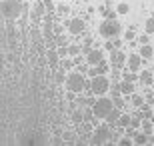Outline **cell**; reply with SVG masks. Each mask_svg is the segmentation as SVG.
Instances as JSON below:
<instances>
[{
  "label": "cell",
  "mask_w": 154,
  "mask_h": 146,
  "mask_svg": "<svg viewBox=\"0 0 154 146\" xmlns=\"http://www.w3.org/2000/svg\"><path fill=\"white\" fill-rule=\"evenodd\" d=\"M110 86H112V82H110L104 74H98V76L90 78V90L94 92V94H98V96L106 94V92L110 90Z\"/></svg>",
  "instance_id": "cell-2"
},
{
  "label": "cell",
  "mask_w": 154,
  "mask_h": 146,
  "mask_svg": "<svg viewBox=\"0 0 154 146\" xmlns=\"http://www.w3.org/2000/svg\"><path fill=\"white\" fill-rule=\"evenodd\" d=\"M152 94H154V92H152Z\"/></svg>",
  "instance_id": "cell-38"
},
{
  "label": "cell",
  "mask_w": 154,
  "mask_h": 146,
  "mask_svg": "<svg viewBox=\"0 0 154 146\" xmlns=\"http://www.w3.org/2000/svg\"><path fill=\"white\" fill-rule=\"evenodd\" d=\"M46 54H48V62H50V66H56V64H58V56H60V54H58V50L50 48Z\"/></svg>",
  "instance_id": "cell-13"
},
{
  "label": "cell",
  "mask_w": 154,
  "mask_h": 146,
  "mask_svg": "<svg viewBox=\"0 0 154 146\" xmlns=\"http://www.w3.org/2000/svg\"><path fill=\"white\" fill-rule=\"evenodd\" d=\"M132 104H134V108H140L144 104V98L140 94H132Z\"/></svg>",
  "instance_id": "cell-18"
},
{
  "label": "cell",
  "mask_w": 154,
  "mask_h": 146,
  "mask_svg": "<svg viewBox=\"0 0 154 146\" xmlns=\"http://www.w3.org/2000/svg\"><path fill=\"white\" fill-rule=\"evenodd\" d=\"M110 122H106V124H100L96 128V132H94V138H92V142L94 144H102V142H108L110 140Z\"/></svg>",
  "instance_id": "cell-5"
},
{
  "label": "cell",
  "mask_w": 154,
  "mask_h": 146,
  "mask_svg": "<svg viewBox=\"0 0 154 146\" xmlns=\"http://www.w3.org/2000/svg\"><path fill=\"white\" fill-rule=\"evenodd\" d=\"M70 66H72V62H70V60H64L62 62V68H70Z\"/></svg>",
  "instance_id": "cell-34"
},
{
  "label": "cell",
  "mask_w": 154,
  "mask_h": 146,
  "mask_svg": "<svg viewBox=\"0 0 154 146\" xmlns=\"http://www.w3.org/2000/svg\"><path fill=\"white\" fill-rule=\"evenodd\" d=\"M114 100H110V98H106V96H100L96 102H94V106H92V110H94V116L96 118H106L112 110H114Z\"/></svg>",
  "instance_id": "cell-1"
},
{
  "label": "cell",
  "mask_w": 154,
  "mask_h": 146,
  "mask_svg": "<svg viewBox=\"0 0 154 146\" xmlns=\"http://www.w3.org/2000/svg\"><path fill=\"white\" fill-rule=\"evenodd\" d=\"M54 80H56V82H66V76H64L62 72H54Z\"/></svg>",
  "instance_id": "cell-22"
},
{
  "label": "cell",
  "mask_w": 154,
  "mask_h": 146,
  "mask_svg": "<svg viewBox=\"0 0 154 146\" xmlns=\"http://www.w3.org/2000/svg\"><path fill=\"white\" fill-rule=\"evenodd\" d=\"M104 46H106V50H110V52L114 50V42H106V44H104Z\"/></svg>",
  "instance_id": "cell-30"
},
{
  "label": "cell",
  "mask_w": 154,
  "mask_h": 146,
  "mask_svg": "<svg viewBox=\"0 0 154 146\" xmlns=\"http://www.w3.org/2000/svg\"><path fill=\"white\" fill-rule=\"evenodd\" d=\"M132 142H134V138H120V144H132Z\"/></svg>",
  "instance_id": "cell-27"
},
{
  "label": "cell",
  "mask_w": 154,
  "mask_h": 146,
  "mask_svg": "<svg viewBox=\"0 0 154 146\" xmlns=\"http://www.w3.org/2000/svg\"><path fill=\"white\" fill-rule=\"evenodd\" d=\"M120 92H124V94H134V84H132L130 80H124V82L120 84Z\"/></svg>",
  "instance_id": "cell-11"
},
{
  "label": "cell",
  "mask_w": 154,
  "mask_h": 146,
  "mask_svg": "<svg viewBox=\"0 0 154 146\" xmlns=\"http://www.w3.org/2000/svg\"><path fill=\"white\" fill-rule=\"evenodd\" d=\"M100 34H102L104 38H116V36L120 34V24L108 18L106 22L100 24Z\"/></svg>",
  "instance_id": "cell-4"
},
{
  "label": "cell",
  "mask_w": 154,
  "mask_h": 146,
  "mask_svg": "<svg viewBox=\"0 0 154 146\" xmlns=\"http://www.w3.org/2000/svg\"><path fill=\"white\" fill-rule=\"evenodd\" d=\"M146 32H154V18H148V20H146Z\"/></svg>",
  "instance_id": "cell-21"
},
{
  "label": "cell",
  "mask_w": 154,
  "mask_h": 146,
  "mask_svg": "<svg viewBox=\"0 0 154 146\" xmlns=\"http://www.w3.org/2000/svg\"><path fill=\"white\" fill-rule=\"evenodd\" d=\"M138 68H140V56L138 54H130V58H128V70L136 72Z\"/></svg>",
  "instance_id": "cell-9"
},
{
  "label": "cell",
  "mask_w": 154,
  "mask_h": 146,
  "mask_svg": "<svg viewBox=\"0 0 154 146\" xmlns=\"http://www.w3.org/2000/svg\"><path fill=\"white\" fill-rule=\"evenodd\" d=\"M66 44V36H58V40H56V46H64Z\"/></svg>",
  "instance_id": "cell-26"
},
{
  "label": "cell",
  "mask_w": 154,
  "mask_h": 146,
  "mask_svg": "<svg viewBox=\"0 0 154 146\" xmlns=\"http://www.w3.org/2000/svg\"><path fill=\"white\" fill-rule=\"evenodd\" d=\"M62 26H60V24H54V34H60V32H62Z\"/></svg>",
  "instance_id": "cell-29"
},
{
  "label": "cell",
  "mask_w": 154,
  "mask_h": 146,
  "mask_svg": "<svg viewBox=\"0 0 154 146\" xmlns=\"http://www.w3.org/2000/svg\"><path fill=\"white\" fill-rule=\"evenodd\" d=\"M124 80H130V82H134V80H136V72H134V70H132V72H126V74H124Z\"/></svg>",
  "instance_id": "cell-23"
},
{
  "label": "cell",
  "mask_w": 154,
  "mask_h": 146,
  "mask_svg": "<svg viewBox=\"0 0 154 146\" xmlns=\"http://www.w3.org/2000/svg\"><path fill=\"white\" fill-rule=\"evenodd\" d=\"M72 120H74V122H80V120H82V116H80V112H74V118H72Z\"/></svg>",
  "instance_id": "cell-32"
},
{
  "label": "cell",
  "mask_w": 154,
  "mask_h": 146,
  "mask_svg": "<svg viewBox=\"0 0 154 146\" xmlns=\"http://www.w3.org/2000/svg\"><path fill=\"white\" fill-rule=\"evenodd\" d=\"M140 54H142L144 58H152L154 56V48L150 44H144L142 48H140Z\"/></svg>",
  "instance_id": "cell-16"
},
{
  "label": "cell",
  "mask_w": 154,
  "mask_h": 146,
  "mask_svg": "<svg viewBox=\"0 0 154 146\" xmlns=\"http://www.w3.org/2000/svg\"><path fill=\"white\" fill-rule=\"evenodd\" d=\"M140 42H142V44H148V36H146V34H144V36H140Z\"/></svg>",
  "instance_id": "cell-35"
},
{
  "label": "cell",
  "mask_w": 154,
  "mask_h": 146,
  "mask_svg": "<svg viewBox=\"0 0 154 146\" xmlns=\"http://www.w3.org/2000/svg\"><path fill=\"white\" fill-rule=\"evenodd\" d=\"M132 124V116H128V114H122V116L118 118V128L122 126V128H126V126H130Z\"/></svg>",
  "instance_id": "cell-15"
},
{
  "label": "cell",
  "mask_w": 154,
  "mask_h": 146,
  "mask_svg": "<svg viewBox=\"0 0 154 146\" xmlns=\"http://www.w3.org/2000/svg\"><path fill=\"white\" fill-rule=\"evenodd\" d=\"M58 10L62 12V14H66V12H68V6H66V4H60V8H58Z\"/></svg>",
  "instance_id": "cell-31"
},
{
  "label": "cell",
  "mask_w": 154,
  "mask_h": 146,
  "mask_svg": "<svg viewBox=\"0 0 154 146\" xmlns=\"http://www.w3.org/2000/svg\"><path fill=\"white\" fill-rule=\"evenodd\" d=\"M64 84H66V88H68L70 92H80L82 88H86V82H84V78H82V74H80V72L68 74Z\"/></svg>",
  "instance_id": "cell-3"
},
{
  "label": "cell",
  "mask_w": 154,
  "mask_h": 146,
  "mask_svg": "<svg viewBox=\"0 0 154 146\" xmlns=\"http://www.w3.org/2000/svg\"><path fill=\"white\" fill-rule=\"evenodd\" d=\"M134 142H136V144H148L150 142V136L146 134V132H136V134H134Z\"/></svg>",
  "instance_id": "cell-12"
},
{
  "label": "cell",
  "mask_w": 154,
  "mask_h": 146,
  "mask_svg": "<svg viewBox=\"0 0 154 146\" xmlns=\"http://www.w3.org/2000/svg\"><path fill=\"white\" fill-rule=\"evenodd\" d=\"M58 54H60V56H66V54H70V50L64 48V46H58Z\"/></svg>",
  "instance_id": "cell-25"
},
{
  "label": "cell",
  "mask_w": 154,
  "mask_h": 146,
  "mask_svg": "<svg viewBox=\"0 0 154 146\" xmlns=\"http://www.w3.org/2000/svg\"><path fill=\"white\" fill-rule=\"evenodd\" d=\"M78 70H80V72H88V66H86V64H80Z\"/></svg>",
  "instance_id": "cell-33"
},
{
  "label": "cell",
  "mask_w": 154,
  "mask_h": 146,
  "mask_svg": "<svg viewBox=\"0 0 154 146\" xmlns=\"http://www.w3.org/2000/svg\"><path fill=\"white\" fill-rule=\"evenodd\" d=\"M120 116H122V114H120V110H118V108H114V110H112V112L106 116V122H110V124H118V118H120Z\"/></svg>",
  "instance_id": "cell-14"
},
{
  "label": "cell",
  "mask_w": 154,
  "mask_h": 146,
  "mask_svg": "<svg viewBox=\"0 0 154 146\" xmlns=\"http://www.w3.org/2000/svg\"><path fill=\"white\" fill-rule=\"evenodd\" d=\"M68 50H70V56H76V54L80 52V48H78V46H74V44H70Z\"/></svg>",
  "instance_id": "cell-24"
},
{
  "label": "cell",
  "mask_w": 154,
  "mask_h": 146,
  "mask_svg": "<svg viewBox=\"0 0 154 146\" xmlns=\"http://www.w3.org/2000/svg\"><path fill=\"white\" fill-rule=\"evenodd\" d=\"M44 4H46V8H48V10H52V8H54V6H52V0H46Z\"/></svg>",
  "instance_id": "cell-36"
},
{
  "label": "cell",
  "mask_w": 154,
  "mask_h": 146,
  "mask_svg": "<svg viewBox=\"0 0 154 146\" xmlns=\"http://www.w3.org/2000/svg\"><path fill=\"white\" fill-rule=\"evenodd\" d=\"M86 60H88V64H98V62L102 60V50H90L88 54H86Z\"/></svg>",
  "instance_id": "cell-8"
},
{
  "label": "cell",
  "mask_w": 154,
  "mask_h": 146,
  "mask_svg": "<svg viewBox=\"0 0 154 146\" xmlns=\"http://www.w3.org/2000/svg\"><path fill=\"white\" fill-rule=\"evenodd\" d=\"M68 30L72 34H80L82 32V30H84V22H82V20H78V18H74V20H68Z\"/></svg>",
  "instance_id": "cell-7"
},
{
  "label": "cell",
  "mask_w": 154,
  "mask_h": 146,
  "mask_svg": "<svg viewBox=\"0 0 154 146\" xmlns=\"http://www.w3.org/2000/svg\"><path fill=\"white\" fill-rule=\"evenodd\" d=\"M116 12H118V14H126V12H128V4H124V2H120V4L116 6Z\"/></svg>",
  "instance_id": "cell-20"
},
{
  "label": "cell",
  "mask_w": 154,
  "mask_h": 146,
  "mask_svg": "<svg viewBox=\"0 0 154 146\" xmlns=\"http://www.w3.org/2000/svg\"><path fill=\"white\" fill-rule=\"evenodd\" d=\"M154 80V74L150 72V70H142V74H140V82H142L144 86H150Z\"/></svg>",
  "instance_id": "cell-10"
},
{
  "label": "cell",
  "mask_w": 154,
  "mask_h": 146,
  "mask_svg": "<svg viewBox=\"0 0 154 146\" xmlns=\"http://www.w3.org/2000/svg\"><path fill=\"white\" fill-rule=\"evenodd\" d=\"M124 36H126V40H132V38H134V30H128Z\"/></svg>",
  "instance_id": "cell-28"
},
{
  "label": "cell",
  "mask_w": 154,
  "mask_h": 146,
  "mask_svg": "<svg viewBox=\"0 0 154 146\" xmlns=\"http://www.w3.org/2000/svg\"><path fill=\"white\" fill-rule=\"evenodd\" d=\"M150 142H152V144H154V136H150Z\"/></svg>",
  "instance_id": "cell-37"
},
{
  "label": "cell",
  "mask_w": 154,
  "mask_h": 146,
  "mask_svg": "<svg viewBox=\"0 0 154 146\" xmlns=\"http://www.w3.org/2000/svg\"><path fill=\"white\" fill-rule=\"evenodd\" d=\"M144 132H146L148 136H152V122H150V118L144 120Z\"/></svg>",
  "instance_id": "cell-19"
},
{
  "label": "cell",
  "mask_w": 154,
  "mask_h": 146,
  "mask_svg": "<svg viewBox=\"0 0 154 146\" xmlns=\"http://www.w3.org/2000/svg\"><path fill=\"white\" fill-rule=\"evenodd\" d=\"M96 70H98V74H106L110 70V66H108V62H104V60H100L98 62V66H96Z\"/></svg>",
  "instance_id": "cell-17"
},
{
  "label": "cell",
  "mask_w": 154,
  "mask_h": 146,
  "mask_svg": "<svg viewBox=\"0 0 154 146\" xmlns=\"http://www.w3.org/2000/svg\"><path fill=\"white\" fill-rule=\"evenodd\" d=\"M110 60H112V66H114V68H118V66H122V64H124L126 56H124V54H122V52L118 50V48H114V50L110 52Z\"/></svg>",
  "instance_id": "cell-6"
}]
</instances>
